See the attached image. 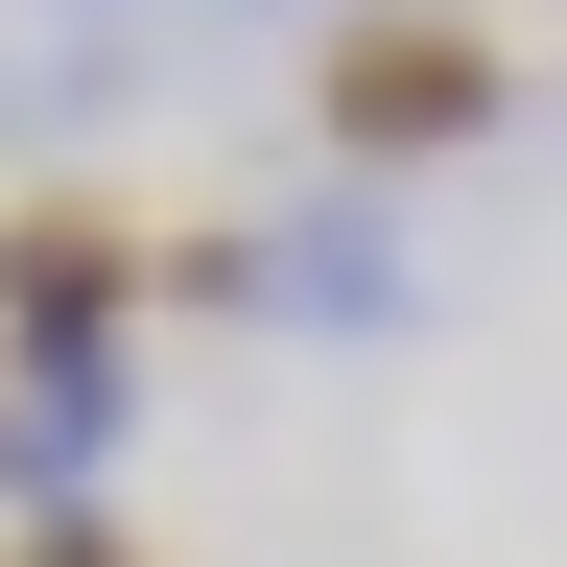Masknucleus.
Masks as SVG:
<instances>
[{"instance_id": "nucleus-1", "label": "nucleus", "mask_w": 567, "mask_h": 567, "mask_svg": "<svg viewBox=\"0 0 567 567\" xmlns=\"http://www.w3.org/2000/svg\"><path fill=\"white\" fill-rule=\"evenodd\" d=\"M331 142H354V166H450V142H496V48L450 24V0H379V24L331 48Z\"/></svg>"}, {"instance_id": "nucleus-3", "label": "nucleus", "mask_w": 567, "mask_h": 567, "mask_svg": "<svg viewBox=\"0 0 567 567\" xmlns=\"http://www.w3.org/2000/svg\"><path fill=\"white\" fill-rule=\"evenodd\" d=\"M24 567H142V544H95V520H48V544H24Z\"/></svg>"}, {"instance_id": "nucleus-2", "label": "nucleus", "mask_w": 567, "mask_h": 567, "mask_svg": "<svg viewBox=\"0 0 567 567\" xmlns=\"http://www.w3.org/2000/svg\"><path fill=\"white\" fill-rule=\"evenodd\" d=\"M402 284H425V260H402L354 189L284 213V237H213V308H284V331H402Z\"/></svg>"}]
</instances>
